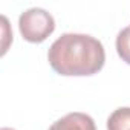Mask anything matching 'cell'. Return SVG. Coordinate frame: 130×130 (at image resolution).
Listing matches in <instances>:
<instances>
[{"mask_svg": "<svg viewBox=\"0 0 130 130\" xmlns=\"http://www.w3.org/2000/svg\"><path fill=\"white\" fill-rule=\"evenodd\" d=\"M51 68L64 77H90L106 63L103 43L87 34L68 32L58 37L47 51Z\"/></svg>", "mask_w": 130, "mask_h": 130, "instance_id": "6da1fadb", "label": "cell"}, {"mask_svg": "<svg viewBox=\"0 0 130 130\" xmlns=\"http://www.w3.org/2000/svg\"><path fill=\"white\" fill-rule=\"evenodd\" d=\"M19 29L22 37L29 43L44 41L55 29V20L43 8H31L20 14Z\"/></svg>", "mask_w": 130, "mask_h": 130, "instance_id": "7a4b0ae2", "label": "cell"}, {"mask_svg": "<svg viewBox=\"0 0 130 130\" xmlns=\"http://www.w3.org/2000/svg\"><path fill=\"white\" fill-rule=\"evenodd\" d=\"M49 130H96V125L90 115L72 112L57 119L49 127Z\"/></svg>", "mask_w": 130, "mask_h": 130, "instance_id": "3957f363", "label": "cell"}, {"mask_svg": "<svg viewBox=\"0 0 130 130\" xmlns=\"http://www.w3.org/2000/svg\"><path fill=\"white\" fill-rule=\"evenodd\" d=\"M107 130H130V107H119L107 118Z\"/></svg>", "mask_w": 130, "mask_h": 130, "instance_id": "277c9868", "label": "cell"}, {"mask_svg": "<svg viewBox=\"0 0 130 130\" xmlns=\"http://www.w3.org/2000/svg\"><path fill=\"white\" fill-rule=\"evenodd\" d=\"M116 52L119 58L130 64V26L121 29L116 35Z\"/></svg>", "mask_w": 130, "mask_h": 130, "instance_id": "5b68a950", "label": "cell"}, {"mask_svg": "<svg viewBox=\"0 0 130 130\" xmlns=\"http://www.w3.org/2000/svg\"><path fill=\"white\" fill-rule=\"evenodd\" d=\"M2 23H3V46H2V55H5V52L8 51V41L12 35L8 34L9 31V25H8V19L5 15H2Z\"/></svg>", "mask_w": 130, "mask_h": 130, "instance_id": "8992f818", "label": "cell"}, {"mask_svg": "<svg viewBox=\"0 0 130 130\" xmlns=\"http://www.w3.org/2000/svg\"><path fill=\"white\" fill-rule=\"evenodd\" d=\"M0 130H14V128H11V127H2Z\"/></svg>", "mask_w": 130, "mask_h": 130, "instance_id": "52a82bcc", "label": "cell"}]
</instances>
